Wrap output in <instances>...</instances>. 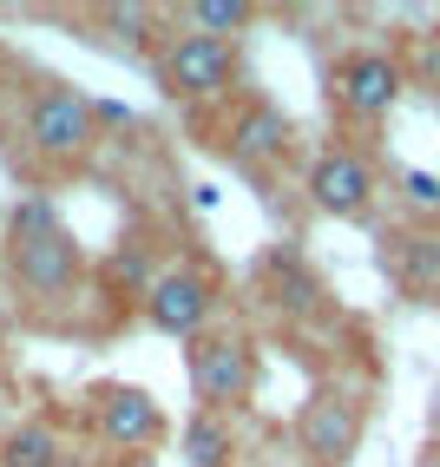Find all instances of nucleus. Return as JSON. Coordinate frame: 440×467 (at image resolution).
<instances>
[{
	"instance_id": "ddd939ff",
	"label": "nucleus",
	"mask_w": 440,
	"mask_h": 467,
	"mask_svg": "<svg viewBox=\"0 0 440 467\" xmlns=\"http://www.w3.org/2000/svg\"><path fill=\"white\" fill-rule=\"evenodd\" d=\"M184 34H204V40H237L250 20H257V7L250 0H191V7L178 14Z\"/></svg>"
},
{
	"instance_id": "20e7f679",
	"label": "nucleus",
	"mask_w": 440,
	"mask_h": 467,
	"mask_svg": "<svg viewBox=\"0 0 440 467\" xmlns=\"http://www.w3.org/2000/svg\"><path fill=\"white\" fill-rule=\"evenodd\" d=\"M184 382H191L198 409L210 415H237L250 401V342L243 336H217L204 329L191 349H184Z\"/></svg>"
},
{
	"instance_id": "1a4fd4ad",
	"label": "nucleus",
	"mask_w": 440,
	"mask_h": 467,
	"mask_svg": "<svg viewBox=\"0 0 440 467\" xmlns=\"http://www.w3.org/2000/svg\"><path fill=\"white\" fill-rule=\"evenodd\" d=\"M92 428H99V441L118 448V454H151L165 441V409L132 382H106L92 395Z\"/></svg>"
},
{
	"instance_id": "6e6552de",
	"label": "nucleus",
	"mask_w": 440,
	"mask_h": 467,
	"mask_svg": "<svg viewBox=\"0 0 440 467\" xmlns=\"http://www.w3.org/2000/svg\"><path fill=\"white\" fill-rule=\"evenodd\" d=\"M374 192H382V171H374L368 151L355 145H329L316 165H309V204L322 217H368Z\"/></svg>"
},
{
	"instance_id": "a211bd4d",
	"label": "nucleus",
	"mask_w": 440,
	"mask_h": 467,
	"mask_svg": "<svg viewBox=\"0 0 440 467\" xmlns=\"http://www.w3.org/2000/svg\"><path fill=\"white\" fill-rule=\"evenodd\" d=\"M0 290H7V244H0Z\"/></svg>"
},
{
	"instance_id": "f8f14e48",
	"label": "nucleus",
	"mask_w": 440,
	"mask_h": 467,
	"mask_svg": "<svg viewBox=\"0 0 440 467\" xmlns=\"http://www.w3.org/2000/svg\"><path fill=\"white\" fill-rule=\"evenodd\" d=\"M230 448H237L230 415L198 409L191 421H184V461H191V467H230Z\"/></svg>"
},
{
	"instance_id": "39448f33",
	"label": "nucleus",
	"mask_w": 440,
	"mask_h": 467,
	"mask_svg": "<svg viewBox=\"0 0 440 467\" xmlns=\"http://www.w3.org/2000/svg\"><path fill=\"white\" fill-rule=\"evenodd\" d=\"M401 59L382 53V47H355V53H342L335 59V73H329V99L342 119H362V126H374V119H388L394 99H401Z\"/></svg>"
},
{
	"instance_id": "7ed1b4c3",
	"label": "nucleus",
	"mask_w": 440,
	"mask_h": 467,
	"mask_svg": "<svg viewBox=\"0 0 440 467\" xmlns=\"http://www.w3.org/2000/svg\"><path fill=\"white\" fill-rule=\"evenodd\" d=\"M20 139H26V151L46 159V165L86 159L92 139H99L92 99H86V92H73V86H59V79H46L34 99H26V112H20Z\"/></svg>"
},
{
	"instance_id": "dca6fc26",
	"label": "nucleus",
	"mask_w": 440,
	"mask_h": 467,
	"mask_svg": "<svg viewBox=\"0 0 440 467\" xmlns=\"http://www.w3.org/2000/svg\"><path fill=\"white\" fill-rule=\"evenodd\" d=\"M401 198L414 211H440V178L434 171H401Z\"/></svg>"
},
{
	"instance_id": "aec40b11",
	"label": "nucleus",
	"mask_w": 440,
	"mask_h": 467,
	"mask_svg": "<svg viewBox=\"0 0 440 467\" xmlns=\"http://www.w3.org/2000/svg\"><path fill=\"white\" fill-rule=\"evenodd\" d=\"M421 467H440V454H427V461H421Z\"/></svg>"
},
{
	"instance_id": "2eb2a0df",
	"label": "nucleus",
	"mask_w": 440,
	"mask_h": 467,
	"mask_svg": "<svg viewBox=\"0 0 440 467\" xmlns=\"http://www.w3.org/2000/svg\"><path fill=\"white\" fill-rule=\"evenodd\" d=\"M270 270H276V276H282V296H276V303H282V309H309V303H316V284H309V276H302V270H296V264H290V257H276V264H270Z\"/></svg>"
},
{
	"instance_id": "f257e3e1",
	"label": "nucleus",
	"mask_w": 440,
	"mask_h": 467,
	"mask_svg": "<svg viewBox=\"0 0 440 467\" xmlns=\"http://www.w3.org/2000/svg\"><path fill=\"white\" fill-rule=\"evenodd\" d=\"M7 284L26 296V303H59L79 290L86 276V251L79 237L67 231V217H59L53 198H20L7 211Z\"/></svg>"
},
{
	"instance_id": "423d86ee",
	"label": "nucleus",
	"mask_w": 440,
	"mask_h": 467,
	"mask_svg": "<svg viewBox=\"0 0 440 467\" xmlns=\"http://www.w3.org/2000/svg\"><path fill=\"white\" fill-rule=\"evenodd\" d=\"M210 309H217V276L204 264H171L145 290V323L159 336H178V342H198L210 329Z\"/></svg>"
},
{
	"instance_id": "4468645a",
	"label": "nucleus",
	"mask_w": 440,
	"mask_h": 467,
	"mask_svg": "<svg viewBox=\"0 0 440 467\" xmlns=\"http://www.w3.org/2000/svg\"><path fill=\"white\" fill-rule=\"evenodd\" d=\"M106 290H118V296H138L145 303V290L159 284V270H151V257H145V244H118V251L106 257Z\"/></svg>"
},
{
	"instance_id": "9b49d317",
	"label": "nucleus",
	"mask_w": 440,
	"mask_h": 467,
	"mask_svg": "<svg viewBox=\"0 0 440 467\" xmlns=\"http://www.w3.org/2000/svg\"><path fill=\"white\" fill-rule=\"evenodd\" d=\"M59 461H67V441H59V428L46 415L14 421L0 434V467H59Z\"/></svg>"
},
{
	"instance_id": "f03ea898",
	"label": "nucleus",
	"mask_w": 440,
	"mask_h": 467,
	"mask_svg": "<svg viewBox=\"0 0 440 467\" xmlns=\"http://www.w3.org/2000/svg\"><path fill=\"white\" fill-rule=\"evenodd\" d=\"M151 79H159V92L178 99V106H210L237 86V47L204 40V34H171L151 53Z\"/></svg>"
},
{
	"instance_id": "f3484780",
	"label": "nucleus",
	"mask_w": 440,
	"mask_h": 467,
	"mask_svg": "<svg viewBox=\"0 0 440 467\" xmlns=\"http://www.w3.org/2000/svg\"><path fill=\"white\" fill-rule=\"evenodd\" d=\"M112 26H125V40H151V26H159V14L151 7H106Z\"/></svg>"
},
{
	"instance_id": "6ab92c4d",
	"label": "nucleus",
	"mask_w": 440,
	"mask_h": 467,
	"mask_svg": "<svg viewBox=\"0 0 440 467\" xmlns=\"http://www.w3.org/2000/svg\"><path fill=\"white\" fill-rule=\"evenodd\" d=\"M59 467H99V461H79V454H67V461H59Z\"/></svg>"
},
{
	"instance_id": "0eeeda50",
	"label": "nucleus",
	"mask_w": 440,
	"mask_h": 467,
	"mask_svg": "<svg viewBox=\"0 0 440 467\" xmlns=\"http://www.w3.org/2000/svg\"><path fill=\"white\" fill-rule=\"evenodd\" d=\"M362 421L368 415H362V401L349 389H316L296 415V441L316 467H349L355 448H362Z\"/></svg>"
},
{
	"instance_id": "9d476101",
	"label": "nucleus",
	"mask_w": 440,
	"mask_h": 467,
	"mask_svg": "<svg viewBox=\"0 0 440 467\" xmlns=\"http://www.w3.org/2000/svg\"><path fill=\"white\" fill-rule=\"evenodd\" d=\"M290 139H296L290 112H282V106H270V99H243V112L230 119V151H237L243 165L282 159V151H290Z\"/></svg>"
}]
</instances>
